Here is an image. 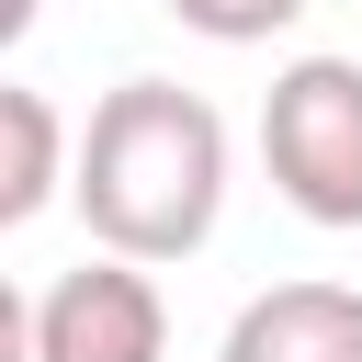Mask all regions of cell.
<instances>
[{
    "instance_id": "cell-1",
    "label": "cell",
    "mask_w": 362,
    "mask_h": 362,
    "mask_svg": "<svg viewBox=\"0 0 362 362\" xmlns=\"http://www.w3.org/2000/svg\"><path fill=\"white\" fill-rule=\"evenodd\" d=\"M90 249L113 260H192L226 215V113L181 79H113L79 124V181H68Z\"/></svg>"
},
{
    "instance_id": "cell-2",
    "label": "cell",
    "mask_w": 362,
    "mask_h": 362,
    "mask_svg": "<svg viewBox=\"0 0 362 362\" xmlns=\"http://www.w3.org/2000/svg\"><path fill=\"white\" fill-rule=\"evenodd\" d=\"M260 170L305 226H362V57H294L260 90Z\"/></svg>"
},
{
    "instance_id": "cell-3",
    "label": "cell",
    "mask_w": 362,
    "mask_h": 362,
    "mask_svg": "<svg viewBox=\"0 0 362 362\" xmlns=\"http://www.w3.org/2000/svg\"><path fill=\"white\" fill-rule=\"evenodd\" d=\"M23 362H170V305H158L147 260L90 249L79 272H57L23 305Z\"/></svg>"
},
{
    "instance_id": "cell-4",
    "label": "cell",
    "mask_w": 362,
    "mask_h": 362,
    "mask_svg": "<svg viewBox=\"0 0 362 362\" xmlns=\"http://www.w3.org/2000/svg\"><path fill=\"white\" fill-rule=\"evenodd\" d=\"M215 362H362V283H272L226 317Z\"/></svg>"
},
{
    "instance_id": "cell-5",
    "label": "cell",
    "mask_w": 362,
    "mask_h": 362,
    "mask_svg": "<svg viewBox=\"0 0 362 362\" xmlns=\"http://www.w3.org/2000/svg\"><path fill=\"white\" fill-rule=\"evenodd\" d=\"M0 124H11V170H0V226H34V215L57 204V181H79V158H68V124H57V102H45L34 79H11V90H0Z\"/></svg>"
},
{
    "instance_id": "cell-6",
    "label": "cell",
    "mask_w": 362,
    "mask_h": 362,
    "mask_svg": "<svg viewBox=\"0 0 362 362\" xmlns=\"http://www.w3.org/2000/svg\"><path fill=\"white\" fill-rule=\"evenodd\" d=\"M294 11H305V0H170V23L204 34V45H272Z\"/></svg>"
}]
</instances>
